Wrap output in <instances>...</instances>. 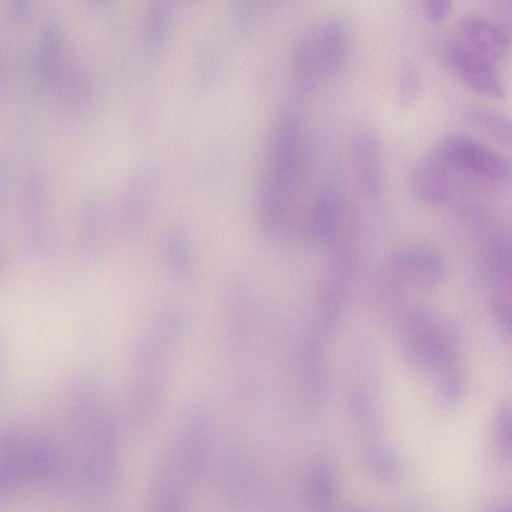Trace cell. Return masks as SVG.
I'll list each match as a JSON object with an SVG mask.
<instances>
[{"instance_id":"cell-10","label":"cell","mask_w":512,"mask_h":512,"mask_svg":"<svg viewBox=\"0 0 512 512\" xmlns=\"http://www.w3.org/2000/svg\"><path fill=\"white\" fill-rule=\"evenodd\" d=\"M454 175V171L430 152L419 158L410 171L411 192L422 202L444 206L454 196Z\"/></svg>"},{"instance_id":"cell-14","label":"cell","mask_w":512,"mask_h":512,"mask_svg":"<svg viewBox=\"0 0 512 512\" xmlns=\"http://www.w3.org/2000/svg\"><path fill=\"white\" fill-rule=\"evenodd\" d=\"M334 254L322 293V327L328 330L339 314L350 277V251L348 243L334 241Z\"/></svg>"},{"instance_id":"cell-17","label":"cell","mask_w":512,"mask_h":512,"mask_svg":"<svg viewBox=\"0 0 512 512\" xmlns=\"http://www.w3.org/2000/svg\"><path fill=\"white\" fill-rule=\"evenodd\" d=\"M460 114L463 120L475 129L503 145L511 144V120L505 113L491 107L471 103L464 105Z\"/></svg>"},{"instance_id":"cell-15","label":"cell","mask_w":512,"mask_h":512,"mask_svg":"<svg viewBox=\"0 0 512 512\" xmlns=\"http://www.w3.org/2000/svg\"><path fill=\"white\" fill-rule=\"evenodd\" d=\"M483 258L496 291L510 292L511 246L505 231L492 229L488 232L483 243Z\"/></svg>"},{"instance_id":"cell-1","label":"cell","mask_w":512,"mask_h":512,"mask_svg":"<svg viewBox=\"0 0 512 512\" xmlns=\"http://www.w3.org/2000/svg\"><path fill=\"white\" fill-rule=\"evenodd\" d=\"M186 320L175 309L157 311L134 339L128 355L127 394L131 410L144 416L160 403L185 337Z\"/></svg>"},{"instance_id":"cell-3","label":"cell","mask_w":512,"mask_h":512,"mask_svg":"<svg viewBox=\"0 0 512 512\" xmlns=\"http://www.w3.org/2000/svg\"><path fill=\"white\" fill-rule=\"evenodd\" d=\"M351 26L341 14L326 17L299 41L293 61L294 79L309 91L321 80L338 75L350 53Z\"/></svg>"},{"instance_id":"cell-7","label":"cell","mask_w":512,"mask_h":512,"mask_svg":"<svg viewBox=\"0 0 512 512\" xmlns=\"http://www.w3.org/2000/svg\"><path fill=\"white\" fill-rule=\"evenodd\" d=\"M444 56L453 72L470 89L493 98L506 95L503 78L495 61L460 38H451L445 43Z\"/></svg>"},{"instance_id":"cell-19","label":"cell","mask_w":512,"mask_h":512,"mask_svg":"<svg viewBox=\"0 0 512 512\" xmlns=\"http://www.w3.org/2000/svg\"><path fill=\"white\" fill-rule=\"evenodd\" d=\"M363 463L368 474L382 482H391L398 478L400 464L397 457L387 448L373 446L366 450Z\"/></svg>"},{"instance_id":"cell-18","label":"cell","mask_w":512,"mask_h":512,"mask_svg":"<svg viewBox=\"0 0 512 512\" xmlns=\"http://www.w3.org/2000/svg\"><path fill=\"white\" fill-rule=\"evenodd\" d=\"M337 494L336 477L332 466L324 459L312 466L307 481V498L316 512H326Z\"/></svg>"},{"instance_id":"cell-5","label":"cell","mask_w":512,"mask_h":512,"mask_svg":"<svg viewBox=\"0 0 512 512\" xmlns=\"http://www.w3.org/2000/svg\"><path fill=\"white\" fill-rule=\"evenodd\" d=\"M221 315L229 356L235 365L247 364L263 333V312L255 290L244 283L229 287L222 298Z\"/></svg>"},{"instance_id":"cell-21","label":"cell","mask_w":512,"mask_h":512,"mask_svg":"<svg viewBox=\"0 0 512 512\" xmlns=\"http://www.w3.org/2000/svg\"><path fill=\"white\" fill-rule=\"evenodd\" d=\"M494 321L504 337L511 334V297L508 291H495L491 299Z\"/></svg>"},{"instance_id":"cell-9","label":"cell","mask_w":512,"mask_h":512,"mask_svg":"<svg viewBox=\"0 0 512 512\" xmlns=\"http://www.w3.org/2000/svg\"><path fill=\"white\" fill-rule=\"evenodd\" d=\"M389 273L397 284L418 290H431L444 275L440 256L431 249L413 247L394 255L389 263Z\"/></svg>"},{"instance_id":"cell-6","label":"cell","mask_w":512,"mask_h":512,"mask_svg":"<svg viewBox=\"0 0 512 512\" xmlns=\"http://www.w3.org/2000/svg\"><path fill=\"white\" fill-rule=\"evenodd\" d=\"M431 152L457 174L492 182H506L511 177V165L505 156L462 133L441 137Z\"/></svg>"},{"instance_id":"cell-20","label":"cell","mask_w":512,"mask_h":512,"mask_svg":"<svg viewBox=\"0 0 512 512\" xmlns=\"http://www.w3.org/2000/svg\"><path fill=\"white\" fill-rule=\"evenodd\" d=\"M421 89L420 74L413 64H405L400 72L397 85V98L401 105L415 102Z\"/></svg>"},{"instance_id":"cell-25","label":"cell","mask_w":512,"mask_h":512,"mask_svg":"<svg viewBox=\"0 0 512 512\" xmlns=\"http://www.w3.org/2000/svg\"><path fill=\"white\" fill-rule=\"evenodd\" d=\"M499 512H510V507H503Z\"/></svg>"},{"instance_id":"cell-23","label":"cell","mask_w":512,"mask_h":512,"mask_svg":"<svg viewBox=\"0 0 512 512\" xmlns=\"http://www.w3.org/2000/svg\"><path fill=\"white\" fill-rule=\"evenodd\" d=\"M350 406L353 417L359 425L363 427L372 425L374 421L373 404L363 392L356 390L352 393Z\"/></svg>"},{"instance_id":"cell-16","label":"cell","mask_w":512,"mask_h":512,"mask_svg":"<svg viewBox=\"0 0 512 512\" xmlns=\"http://www.w3.org/2000/svg\"><path fill=\"white\" fill-rule=\"evenodd\" d=\"M299 382L304 395L318 401L324 391V365L318 339L307 335L299 353Z\"/></svg>"},{"instance_id":"cell-8","label":"cell","mask_w":512,"mask_h":512,"mask_svg":"<svg viewBox=\"0 0 512 512\" xmlns=\"http://www.w3.org/2000/svg\"><path fill=\"white\" fill-rule=\"evenodd\" d=\"M352 166L357 183L369 197L381 194L384 184V151L380 135L372 128H360L350 143Z\"/></svg>"},{"instance_id":"cell-12","label":"cell","mask_w":512,"mask_h":512,"mask_svg":"<svg viewBox=\"0 0 512 512\" xmlns=\"http://www.w3.org/2000/svg\"><path fill=\"white\" fill-rule=\"evenodd\" d=\"M457 29L458 38L493 61L504 58L510 52L509 33L486 16L465 14L460 18Z\"/></svg>"},{"instance_id":"cell-11","label":"cell","mask_w":512,"mask_h":512,"mask_svg":"<svg viewBox=\"0 0 512 512\" xmlns=\"http://www.w3.org/2000/svg\"><path fill=\"white\" fill-rule=\"evenodd\" d=\"M345 199L335 185L324 187L316 197L306 224L305 234L314 243H332L342 226Z\"/></svg>"},{"instance_id":"cell-24","label":"cell","mask_w":512,"mask_h":512,"mask_svg":"<svg viewBox=\"0 0 512 512\" xmlns=\"http://www.w3.org/2000/svg\"><path fill=\"white\" fill-rule=\"evenodd\" d=\"M452 2L447 0H429L424 2V11L433 23H441L450 13Z\"/></svg>"},{"instance_id":"cell-22","label":"cell","mask_w":512,"mask_h":512,"mask_svg":"<svg viewBox=\"0 0 512 512\" xmlns=\"http://www.w3.org/2000/svg\"><path fill=\"white\" fill-rule=\"evenodd\" d=\"M494 435L496 444L504 456L511 450V412L508 404L500 406L494 417Z\"/></svg>"},{"instance_id":"cell-13","label":"cell","mask_w":512,"mask_h":512,"mask_svg":"<svg viewBox=\"0 0 512 512\" xmlns=\"http://www.w3.org/2000/svg\"><path fill=\"white\" fill-rule=\"evenodd\" d=\"M164 272L170 281L181 288L193 286L198 277L194 248L187 236L179 231L166 234L159 248Z\"/></svg>"},{"instance_id":"cell-2","label":"cell","mask_w":512,"mask_h":512,"mask_svg":"<svg viewBox=\"0 0 512 512\" xmlns=\"http://www.w3.org/2000/svg\"><path fill=\"white\" fill-rule=\"evenodd\" d=\"M303 128L300 117L290 113L281 121L277 133L271 188L260 212L262 231L272 241H283L294 232L292 213L306 161Z\"/></svg>"},{"instance_id":"cell-4","label":"cell","mask_w":512,"mask_h":512,"mask_svg":"<svg viewBox=\"0 0 512 512\" xmlns=\"http://www.w3.org/2000/svg\"><path fill=\"white\" fill-rule=\"evenodd\" d=\"M398 334L408 363L434 381L461 366L452 332L429 311L415 308L406 312L399 323Z\"/></svg>"}]
</instances>
